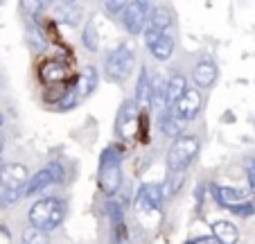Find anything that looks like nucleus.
Wrapping results in <instances>:
<instances>
[{"mask_svg": "<svg viewBox=\"0 0 255 244\" xmlns=\"http://www.w3.org/2000/svg\"><path fill=\"white\" fill-rule=\"evenodd\" d=\"M66 215H68L66 201L59 199V197H50V199H39L36 204H32V208L27 213V220H29V226L50 233V231H57L63 224Z\"/></svg>", "mask_w": 255, "mask_h": 244, "instance_id": "obj_1", "label": "nucleus"}, {"mask_svg": "<svg viewBox=\"0 0 255 244\" xmlns=\"http://www.w3.org/2000/svg\"><path fill=\"white\" fill-rule=\"evenodd\" d=\"M100 186L106 197H113L122 188V154L116 145L106 147L100 158Z\"/></svg>", "mask_w": 255, "mask_h": 244, "instance_id": "obj_2", "label": "nucleus"}, {"mask_svg": "<svg viewBox=\"0 0 255 244\" xmlns=\"http://www.w3.org/2000/svg\"><path fill=\"white\" fill-rule=\"evenodd\" d=\"M135 66V54L129 45H118L104 57V77L109 81L122 84Z\"/></svg>", "mask_w": 255, "mask_h": 244, "instance_id": "obj_3", "label": "nucleus"}, {"mask_svg": "<svg viewBox=\"0 0 255 244\" xmlns=\"http://www.w3.org/2000/svg\"><path fill=\"white\" fill-rule=\"evenodd\" d=\"M201 140L197 136H181L172 143L167 152V172H185L188 165L197 158Z\"/></svg>", "mask_w": 255, "mask_h": 244, "instance_id": "obj_4", "label": "nucleus"}, {"mask_svg": "<svg viewBox=\"0 0 255 244\" xmlns=\"http://www.w3.org/2000/svg\"><path fill=\"white\" fill-rule=\"evenodd\" d=\"M154 7L149 2H142V0H133L129 2L122 14V27L127 29L129 34H142L149 25V16Z\"/></svg>", "mask_w": 255, "mask_h": 244, "instance_id": "obj_5", "label": "nucleus"}, {"mask_svg": "<svg viewBox=\"0 0 255 244\" xmlns=\"http://www.w3.org/2000/svg\"><path fill=\"white\" fill-rule=\"evenodd\" d=\"M61 181H63L61 163L52 161L50 165H45L43 170H39L34 177H29V181H27V186H25L23 195L25 197H34V195H39V192H43L45 188L54 186V183H61Z\"/></svg>", "mask_w": 255, "mask_h": 244, "instance_id": "obj_6", "label": "nucleus"}, {"mask_svg": "<svg viewBox=\"0 0 255 244\" xmlns=\"http://www.w3.org/2000/svg\"><path fill=\"white\" fill-rule=\"evenodd\" d=\"M163 199L165 192L160 183H142L138 188V195H135V211L142 215H149L163 206Z\"/></svg>", "mask_w": 255, "mask_h": 244, "instance_id": "obj_7", "label": "nucleus"}, {"mask_svg": "<svg viewBox=\"0 0 255 244\" xmlns=\"http://www.w3.org/2000/svg\"><path fill=\"white\" fill-rule=\"evenodd\" d=\"M144 43H147V48H149L151 57L156 61H167L174 52V38L167 32L163 34V32H156V29L147 27L144 29Z\"/></svg>", "mask_w": 255, "mask_h": 244, "instance_id": "obj_8", "label": "nucleus"}, {"mask_svg": "<svg viewBox=\"0 0 255 244\" xmlns=\"http://www.w3.org/2000/svg\"><path fill=\"white\" fill-rule=\"evenodd\" d=\"M138 106H135V100H125L118 111V118H116V134L118 138L127 140L133 136L135 125H138Z\"/></svg>", "mask_w": 255, "mask_h": 244, "instance_id": "obj_9", "label": "nucleus"}, {"mask_svg": "<svg viewBox=\"0 0 255 244\" xmlns=\"http://www.w3.org/2000/svg\"><path fill=\"white\" fill-rule=\"evenodd\" d=\"M29 181V172L20 163H7L0 172V183L5 190H25Z\"/></svg>", "mask_w": 255, "mask_h": 244, "instance_id": "obj_10", "label": "nucleus"}, {"mask_svg": "<svg viewBox=\"0 0 255 244\" xmlns=\"http://www.w3.org/2000/svg\"><path fill=\"white\" fill-rule=\"evenodd\" d=\"M201 104H203V100H201L199 88H188L185 95L181 97L174 106H169V109H174L183 120H194L199 115V111H201Z\"/></svg>", "mask_w": 255, "mask_h": 244, "instance_id": "obj_11", "label": "nucleus"}, {"mask_svg": "<svg viewBox=\"0 0 255 244\" xmlns=\"http://www.w3.org/2000/svg\"><path fill=\"white\" fill-rule=\"evenodd\" d=\"M212 197H215V201L219 204V206L224 208H235L240 206V204H246L249 199V192L240 190V188H226V186H212Z\"/></svg>", "mask_w": 255, "mask_h": 244, "instance_id": "obj_12", "label": "nucleus"}, {"mask_svg": "<svg viewBox=\"0 0 255 244\" xmlns=\"http://www.w3.org/2000/svg\"><path fill=\"white\" fill-rule=\"evenodd\" d=\"M151 109L158 113H165L169 109V97H167V79L160 72L151 75Z\"/></svg>", "mask_w": 255, "mask_h": 244, "instance_id": "obj_13", "label": "nucleus"}, {"mask_svg": "<svg viewBox=\"0 0 255 244\" xmlns=\"http://www.w3.org/2000/svg\"><path fill=\"white\" fill-rule=\"evenodd\" d=\"M135 106L138 111H147L151 106V72L149 68H142L135 81Z\"/></svg>", "mask_w": 255, "mask_h": 244, "instance_id": "obj_14", "label": "nucleus"}, {"mask_svg": "<svg viewBox=\"0 0 255 244\" xmlns=\"http://www.w3.org/2000/svg\"><path fill=\"white\" fill-rule=\"evenodd\" d=\"M158 127L167 138H181L183 136V127H185V120L176 113L174 109H167L165 113H160V120H158Z\"/></svg>", "mask_w": 255, "mask_h": 244, "instance_id": "obj_15", "label": "nucleus"}, {"mask_svg": "<svg viewBox=\"0 0 255 244\" xmlns=\"http://www.w3.org/2000/svg\"><path fill=\"white\" fill-rule=\"evenodd\" d=\"M217 75H219V70H217V66L210 59H201L192 70V79L197 84V88H210L217 81Z\"/></svg>", "mask_w": 255, "mask_h": 244, "instance_id": "obj_16", "label": "nucleus"}, {"mask_svg": "<svg viewBox=\"0 0 255 244\" xmlns=\"http://www.w3.org/2000/svg\"><path fill=\"white\" fill-rule=\"evenodd\" d=\"M97 84H100V72H97L95 66H88L82 70V75L77 77V84H75V88H77L79 97H88L91 93H95Z\"/></svg>", "mask_w": 255, "mask_h": 244, "instance_id": "obj_17", "label": "nucleus"}, {"mask_svg": "<svg viewBox=\"0 0 255 244\" xmlns=\"http://www.w3.org/2000/svg\"><path fill=\"white\" fill-rule=\"evenodd\" d=\"M212 238L217 240V244H237L240 240V231L235 224L226 220H219L212 224Z\"/></svg>", "mask_w": 255, "mask_h": 244, "instance_id": "obj_18", "label": "nucleus"}, {"mask_svg": "<svg viewBox=\"0 0 255 244\" xmlns=\"http://www.w3.org/2000/svg\"><path fill=\"white\" fill-rule=\"evenodd\" d=\"M188 79H185L183 72H174L172 77L167 79V97H169V106H174L181 97L185 95V91H188Z\"/></svg>", "mask_w": 255, "mask_h": 244, "instance_id": "obj_19", "label": "nucleus"}, {"mask_svg": "<svg viewBox=\"0 0 255 244\" xmlns=\"http://www.w3.org/2000/svg\"><path fill=\"white\" fill-rule=\"evenodd\" d=\"M169 25H172V11L167 9V7H154L151 9V16H149V25L147 27L156 29V32H167Z\"/></svg>", "mask_w": 255, "mask_h": 244, "instance_id": "obj_20", "label": "nucleus"}, {"mask_svg": "<svg viewBox=\"0 0 255 244\" xmlns=\"http://www.w3.org/2000/svg\"><path fill=\"white\" fill-rule=\"evenodd\" d=\"M82 43L88 52H97L100 50V34H97V25L95 20H86L84 25V32H82Z\"/></svg>", "mask_w": 255, "mask_h": 244, "instance_id": "obj_21", "label": "nucleus"}, {"mask_svg": "<svg viewBox=\"0 0 255 244\" xmlns=\"http://www.w3.org/2000/svg\"><path fill=\"white\" fill-rule=\"evenodd\" d=\"M106 213H109V222H111V229H127L125 222V208L118 199H109L106 204Z\"/></svg>", "mask_w": 255, "mask_h": 244, "instance_id": "obj_22", "label": "nucleus"}, {"mask_svg": "<svg viewBox=\"0 0 255 244\" xmlns=\"http://www.w3.org/2000/svg\"><path fill=\"white\" fill-rule=\"evenodd\" d=\"M66 75H68L66 66H61V63H57V61H50V63H45V66L41 68V77H43L48 84L63 81V79H66Z\"/></svg>", "mask_w": 255, "mask_h": 244, "instance_id": "obj_23", "label": "nucleus"}, {"mask_svg": "<svg viewBox=\"0 0 255 244\" xmlns=\"http://www.w3.org/2000/svg\"><path fill=\"white\" fill-rule=\"evenodd\" d=\"M183 181H185V172H169L167 179L163 181V192L165 197H174L181 188H183Z\"/></svg>", "mask_w": 255, "mask_h": 244, "instance_id": "obj_24", "label": "nucleus"}, {"mask_svg": "<svg viewBox=\"0 0 255 244\" xmlns=\"http://www.w3.org/2000/svg\"><path fill=\"white\" fill-rule=\"evenodd\" d=\"M79 102H82V97H79L77 88L70 86V88H66V91L61 93V97H59V102H57V111H70V109H75V106H77Z\"/></svg>", "mask_w": 255, "mask_h": 244, "instance_id": "obj_25", "label": "nucleus"}, {"mask_svg": "<svg viewBox=\"0 0 255 244\" xmlns=\"http://www.w3.org/2000/svg\"><path fill=\"white\" fill-rule=\"evenodd\" d=\"M59 16H61V20L66 25H70V27H77L79 20H82L79 5H72V2H66V5H61V9H59Z\"/></svg>", "mask_w": 255, "mask_h": 244, "instance_id": "obj_26", "label": "nucleus"}, {"mask_svg": "<svg viewBox=\"0 0 255 244\" xmlns=\"http://www.w3.org/2000/svg\"><path fill=\"white\" fill-rule=\"evenodd\" d=\"M20 244H50V238L45 231L29 226V229H25L23 235H20Z\"/></svg>", "mask_w": 255, "mask_h": 244, "instance_id": "obj_27", "label": "nucleus"}, {"mask_svg": "<svg viewBox=\"0 0 255 244\" xmlns=\"http://www.w3.org/2000/svg\"><path fill=\"white\" fill-rule=\"evenodd\" d=\"M27 43L32 45L36 52H43V50H45V38H43V34H41V29L34 27V25H29V27H27Z\"/></svg>", "mask_w": 255, "mask_h": 244, "instance_id": "obj_28", "label": "nucleus"}, {"mask_svg": "<svg viewBox=\"0 0 255 244\" xmlns=\"http://www.w3.org/2000/svg\"><path fill=\"white\" fill-rule=\"evenodd\" d=\"M23 197V190H5L0 195V208H9Z\"/></svg>", "mask_w": 255, "mask_h": 244, "instance_id": "obj_29", "label": "nucleus"}, {"mask_svg": "<svg viewBox=\"0 0 255 244\" xmlns=\"http://www.w3.org/2000/svg\"><path fill=\"white\" fill-rule=\"evenodd\" d=\"M127 5H129V2H125V0H113V2H104V9H106V14L120 16V18H122V14H125Z\"/></svg>", "mask_w": 255, "mask_h": 244, "instance_id": "obj_30", "label": "nucleus"}, {"mask_svg": "<svg viewBox=\"0 0 255 244\" xmlns=\"http://www.w3.org/2000/svg\"><path fill=\"white\" fill-rule=\"evenodd\" d=\"M231 211L237 217H251V215H255V204L253 201H246V204H240V206L231 208Z\"/></svg>", "mask_w": 255, "mask_h": 244, "instance_id": "obj_31", "label": "nucleus"}, {"mask_svg": "<svg viewBox=\"0 0 255 244\" xmlns=\"http://www.w3.org/2000/svg\"><path fill=\"white\" fill-rule=\"evenodd\" d=\"M111 244H127V229H111Z\"/></svg>", "mask_w": 255, "mask_h": 244, "instance_id": "obj_32", "label": "nucleus"}, {"mask_svg": "<svg viewBox=\"0 0 255 244\" xmlns=\"http://www.w3.org/2000/svg\"><path fill=\"white\" fill-rule=\"evenodd\" d=\"M190 244H217V240L212 238V235H203V238H197V240H192Z\"/></svg>", "mask_w": 255, "mask_h": 244, "instance_id": "obj_33", "label": "nucleus"}, {"mask_svg": "<svg viewBox=\"0 0 255 244\" xmlns=\"http://www.w3.org/2000/svg\"><path fill=\"white\" fill-rule=\"evenodd\" d=\"M5 152V138H2V134H0V154Z\"/></svg>", "mask_w": 255, "mask_h": 244, "instance_id": "obj_34", "label": "nucleus"}, {"mask_svg": "<svg viewBox=\"0 0 255 244\" xmlns=\"http://www.w3.org/2000/svg\"><path fill=\"white\" fill-rule=\"evenodd\" d=\"M5 125V118H2V113H0V127Z\"/></svg>", "mask_w": 255, "mask_h": 244, "instance_id": "obj_35", "label": "nucleus"}, {"mask_svg": "<svg viewBox=\"0 0 255 244\" xmlns=\"http://www.w3.org/2000/svg\"><path fill=\"white\" fill-rule=\"evenodd\" d=\"M2 168H5V163H2V161H0V172H2Z\"/></svg>", "mask_w": 255, "mask_h": 244, "instance_id": "obj_36", "label": "nucleus"}]
</instances>
